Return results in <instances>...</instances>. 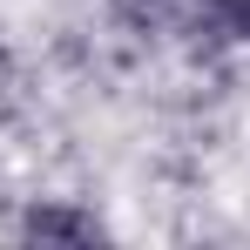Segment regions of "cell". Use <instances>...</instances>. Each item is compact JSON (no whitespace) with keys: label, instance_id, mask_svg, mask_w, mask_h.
I'll list each match as a JSON object with an SVG mask.
<instances>
[{"label":"cell","instance_id":"obj_1","mask_svg":"<svg viewBox=\"0 0 250 250\" xmlns=\"http://www.w3.org/2000/svg\"><path fill=\"white\" fill-rule=\"evenodd\" d=\"M21 244H102L108 237V216L82 196H27L7 223Z\"/></svg>","mask_w":250,"mask_h":250},{"label":"cell","instance_id":"obj_2","mask_svg":"<svg viewBox=\"0 0 250 250\" xmlns=\"http://www.w3.org/2000/svg\"><path fill=\"white\" fill-rule=\"evenodd\" d=\"M223 27L230 41H250V0H223Z\"/></svg>","mask_w":250,"mask_h":250}]
</instances>
